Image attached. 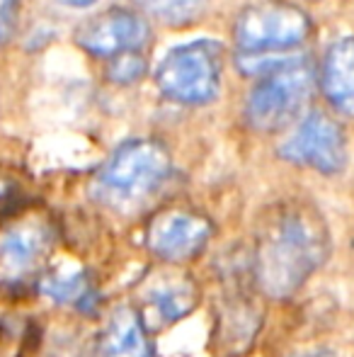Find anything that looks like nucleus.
<instances>
[{"mask_svg": "<svg viewBox=\"0 0 354 357\" xmlns=\"http://www.w3.org/2000/svg\"><path fill=\"white\" fill-rule=\"evenodd\" d=\"M330 255V231L316 207L289 202L277 207L260 231L255 275L272 299H289Z\"/></svg>", "mask_w": 354, "mask_h": 357, "instance_id": "f257e3e1", "label": "nucleus"}, {"mask_svg": "<svg viewBox=\"0 0 354 357\" xmlns=\"http://www.w3.org/2000/svg\"><path fill=\"white\" fill-rule=\"evenodd\" d=\"M172 173L170 151L156 139H129L114 149L92 183V195L112 209H136Z\"/></svg>", "mask_w": 354, "mask_h": 357, "instance_id": "f03ea898", "label": "nucleus"}, {"mask_svg": "<svg viewBox=\"0 0 354 357\" xmlns=\"http://www.w3.org/2000/svg\"><path fill=\"white\" fill-rule=\"evenodd\" d=\"M313 66L306 59H289L262 75L246 102L248 124L257 132H279L298 117L313 90Z\"/></svg>", "mask_w": 354, "mask_h": 357, "instance_id": "7ed1b4c3", "label": "nucleus"}, {"mask_svg": "<svg viewBox=\"0 0 354 357\" xmlns=\"http://www.w3.org/2000/svg\"><path fill=\"white\" fill-rule=\"evenodd\" d=\"M221 47L209 39H197L166 54L156 71V83L175 102L207 105L221 90Z\"/></svg>", "mask_w": 354, "mask_h": 357, "instance_id": "20e7f679", "label": "nucleus"}, {"mask_svg": "<svg viewBox=\"0 0 354 357\" xmlns=\"http://www.w3.org/2000/svg\"><path fill=\"white\" fill-rule=\"evenodd\" d=\"M311 34V20L291 3H257L241 13L236 22V44L241 56H279Z\"/></svg>", "mask_w": 354, "mask_h": 357, "instance_id": "39448f33", "label": "nucleus"}, {"mask_svg": "<svg viewBox=\"0 0 354 357\" xmlns=\"http://www.w3.org/2000/svg\"><path fill=\"white\" fill-rule=\"evenodd\" d=\"M279 155L293 165H303L323 175H337L347 165L345 132L325 112H311L279 146Z\"/></svg>", "mask_w": 354, "mask_h": 357, "instance_id": "423d86ee", "label": "nucleus"}, {"mask_svg": "<svg viewBox=\"0 0 354 357\" xmlns=\"http://www.w3.org/2000/svg\"><path fill=\"white\" fill-rule=\"evenodd\" d=\"M51 248V229L42 219H22L0 231V284H22Z\"/></svg>", "mask_w": 354, "mask_h": 357, "instance_id": "0eeeda50", "label": "nucleus"}, {"mask_svg": "<svg viewBox=\"0 0 354 357\" xmlns=\"http://www.w3.org/2000/svg\"><path fill=\"white\" fill-rule=\"evenodd\" d=\"M78 47L92 56L117 59L122 54L138 52L148 42V24L131 10L114 8L88 20L76 34Z\"/></svg>", "mask_w": 354, "mask_h": 357, "instance_id": "6e6552de", "label": "nucleus"}, {"mask_svg": "<svg viewBox=\"0 0 354 357\" xmlns=\"http://www.w3.org/2000/svg\"><path fill=\"white\" fill-rule=\"evenodd\" d=\"M214 229L209 219L184 209H168L148 226V248L168 263L192 260L207 248Z\"/></svg>", "mask_w": 354, "mask_h": 357, "instance_id": "1a4fd4ad", "label": "nucleus"}, {"mask_svg": "<svg viewBox=\"0 0 354 357\" xmlns=\"http://www.w3.org/2000/svg\"><path fill=\"white\" fill-rule=\"evenodd\" d=\"M321 88L337 112L354 117V37H340L328 47L321 66Z\"/></svg>", "mask_w": 354, "mask_h": 357, "instance_id": "9d476101", "label": "nucleus"}, {"mask_svg": "<svg viewBox=\"0 0 354 357\" xmlns=\"http://www.w3.org/2000/svg\"><path fill=\"white\" fill-rule=\"evenodd\" d=\"M199 301L197 287L184 278L158 280L143 296V316L151 328L172 326L187 314H192Z\"/></svg>", "mask_w": 354, "mask_h": 357, "instance_id": "9b49d317", "label": "nucleus"}, {"mask_svg": "<svg viewBox=\"0 0 354 357\" xmlns=\"http://www.w3.org/2000/svg\"><path fill=\"white\" fill-rule=\"evenodd\" d=\"M99 357H153L143 319L131 306L112 311L99 335Z\"/></svg>", "mask_w": 354, "mask_h": 357, "instance_id": "f8f14e48", "label": "nucleus"}, {"mask_svg": "<svg viewBox=\"0 0 354 357\" xmlns=\"http://www.w3.org/2000/svg\"><path fill=\"white\" fill-rule=\"evenodd\" d=\"M39 289L54 304L73 306V309L81 311H90L97 301L92 287L88 282V275L78 268H58L56 273L47 275L42 280Z\"/></svg>", "mask_w": 354, "mask_h": 357, "instance_id": "ddd939ff", "label": "nucleus"}, {"mask_svg": "<svg viewBox=\"0 0 354 357\" xmlns=\"http://www.w3.org/2000/svg\"><path fill=\"white\" fill-rule=\"evenodd\" d=\"M207 0H141L143 10L168 24H182L204 10Z\"/></svg>", "mask_w": 354, "mask_h": 357, "instance_id": "4468645a", "label": "nucleus"}, {"mask_svg": "<svg viewBox=\"0 0 354 357\" xmlns=\"http://www.w3.org/2000/svg\"><path fill=\"white\" fill-rule=\"evenodd\" d=\"M146 73V61L138 52H129L114 59V63L109 66V78L114 83H134Z\"/></svg>", "mask_w": 354, "mask_h": 357, "instance_id": "2eb2a0df", "label": "nucleus"}, {"mask_svg": "<svg viewBox=\"0 0 354 357\" xmlns=\"http://www.w3.org/2000/svg\"><path fill=\"white\" fill-rule=\"evenodd\" d=\"M19 20V0H0V47L13 39Z\"/></svg>", "mask_w": 354, "mask_h": 357, "instance_id": "dca6fc26", "label": "nucleus"}, {"mask_svg": "<svg viewBox=\"0 0 354 357\" xmlns=\"http://www.w3.org/2000/svg\"><path fill=\"white\" fill-rule=\"evenodd\" d=\"M61 5H68V8H90L95 0H56Z\"/></svg>", "mask_w": 354, "mask_h": 357, "instance_id": "f3484780", "label": "nucleus"}, {"mask_svg": "<svg viewBox=\"0 0 354 357\" xmlns=\"http://www.w3.org/2000/svg\"><path fill=\"white\" fill-rule=\"evenodd\" d=\"M301 357H335V353H328V350H318V353H308Z\"/></svg>", "mask_w": 354, "mask_h": 357, "instance_id": "a211bd4d", "label": "nucleus"}, {"mask_svg": "<svg viewBox=\"0 0 354 357\" xmlns=\"http://www.w3.org/2000/svg\"><path fill=\"white\" fill-rule=\"evenodd\" d=\"M0 195H3V183H0Z\"/></svg>", "mask_w": 354, "mask_h": 357, "instance_id": "6ab92c4d", "label": "nucleus"}]
</instances>
